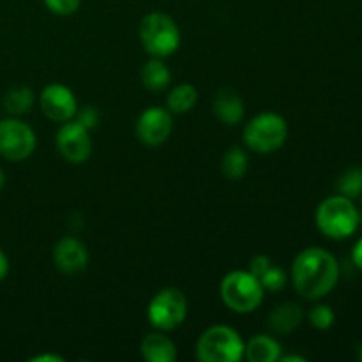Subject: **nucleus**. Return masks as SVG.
<instances>
[{
	"mask_svg": "<svg viewBox=\"0 0 362 362\" xmlns=\"http://www.w3.org/2000/svg\"><path fill=\"white\" fill-rule=\"evenodd\" d=\"M292 281L303 299H324L339 281L338 260L327 250L317 246L306 247L293 260Z\"/></svg>",
	"mask_w": 362,
	"mask_h": 362,
	"instance_id": "nucleus-1",
	"label": "nucleus"
},
{
	"mask_svg": "<svg viewBox=\"0 0 362 362\" xmlns=\"http://www.w3.org/2000/svg\"><path fill=\"white\" fill-rule=\"evenodd\" d=\"M315 223L320 233L327 239L343 240L352 237L357 232L361 223V214L354 205V200L334 194L322 202L315 212Z\"/></svg>",
	"mask_w": 362,
	"mask_h": 362,
	"instance_id": "nucleus-2",
	"label": "nucleus"
},
{
	"mask_svg": "<svg viewBox=\"0 0 362 362\" xmlns=\"http://www.w3.org/2000/svg\"><path fill=\"white\" fill-rule=\"evenodd\" d=\"M138 35L145 52L156 59H168L180 46V28L170 14L154 11L141 18Z\"/></svg>",
	"mask_w": 362,
	"mask_h": 362,
	"instance_id": "nucleus-3",
	"label": "nucleus"
},
{
	"mask_svg": "<svg viewBox=\"0 0 362 362\" xmlns=\"http://www.w3.org/2000/svg\"><path fill=\"white\" fill-rule=\"evenodd\" d=\"M219 296L223 304L235 313L246 315L264 303L265 288L260 278L250 271H232L221 279Z\"/></svg>",
	"mask_w": 362,
	"mask_h": 362,
	"instance_id": "nucleus-4",
	"label": "nucleus"
},
{
	"mask_svg": "<svg viewBox=\"0 0 362 362\" xmlns=\"http://www.w3.org/2000/svg\"><path fill=\"white\" fill-rule=\"evenodd\" d=\"M244 144L257 154H272L285 145L288 138V124L276 112L258 113L244 127Z\"/></svg>",
	"mask_w": 362,
	"mask_h": 362,
	"instance_id": "nucleus-5",
	"label": "nucleus"
},
{
	"mask_svg": "<svg viewBox=\"0 0 362 362\" xmlns=\"http://www.w3.org/2000/svg\"><path fill=\"white\" fill-rule=\"evenodd\" d=\"M197 357L202 362H239L244 359V339L230 325H212L198 338Z\"/></svg>",
	"mask_w": 362,
	"mask_h": 362,
	"instance_id": "nucleus-6",
	"label": "nucleus"
},
{
	"mask_svg": "<svg viewBox=\"0 0 362 362\" xmlns=\"http://www.w3.org/2000/svg\"><path fill=\"white\" fill-rule=\"evenodd\" d=\"M187 317V299L175 286L161 288L147 306V320L158 331L168 332L184 324Z\"/></svg>",
	"mask_w": 362,
	"mask_h": 362,
	"instance_id": "nucleus-7",
	"label": "nucleus"
},
{
	"mask_svg": "<svg viewBox=\"0 0 362 362\" xmlns=\"http://www.w3.org/2000/svg\"><path fill=\"white\" fill-rule=\"evenodd\" d=\"M37 136L34 129L16 117L0 120V158L6 161H25L34 154Z\"/></svg>",
	"mask_w": 362,
	"mask_h": 362,
	"instance_id": "nucleus-8",
	"label": "nucleus"
},
{
	"mask_svg": "<svg viewBox=\"0 0 362 362\" xmlns=\"http://www.w3.org/2000/svg\"><path fill=\"white\" fill-rule=\"evenodd\" d=\"M55 145L59 154L66 161L73 165L85 163L92 154V138L90 131L81 126L78 120L71 119L62 122L60 129L57 131Z\"/></svg>",
	"mask_w": 362,
	"mask_h": 362,
	"instance_id": "nucleus-9",
	"label": "nucleus"
},
{
	"mask_svg": "<svg viewBox=\"0 0 362 362\" xmlns=\"http://www.w3.org/2000/svg\"><path fill=\"white\" fill-rule=\"evenodd\" d=\"M173 129L172 112L161 106L144 110L136 120V138L147 147H159L170 138Z\"/></svg>",
	"mask_w": 362,
	"mask_h": 362,
	"instance_id": "nucleus-10",
	"label": "nucleus"
},
{
	"mask_svg": "<svg viewBox=\"0 0 362 362\" xmlns=\"http://www.w3.org/2000/svg\"><path fill=\"white\" fill-rule=\"evenodd\" d=\"M39 106L45 117L53 122H67L74 119L78 110V99L67 85L49 83L39 94Z\"/></svg>",
	"mask_w": 362,
	"mask_h": 362,
	"instance_id": "nucleus-11",
	"label": "nucleus"
},
{
	"mask_svg": "<svg viewBox=\"0 0 362 362\" xmlns=\"http://www.w3.org/2000/svg\"><path fill=\"white\" fill-rule=\"evenodd\" d=\"M53 262H55L57 269L64 274H80L88 265L87 246L76 237H62L53 247Z\"/></svg>",
	"mask_w": 362,
	"mask_h": 362,
	"instance_id": "nucleus-12",
	"label": "nucleus"
},
{
	"mask_svg": "<svg viewBox=\"0 0 362 362\" xmlns=\"http://www.w3.org/2000/svg\"><path fill=\"white\" fill-rule=\"evenodd\" d=\"M212 106H214L216 119L230 127L243 122L244 113H246V106H244L243 98L239 95V92L230 87L219 88Z\"/></svg>",
	"mask_w": 362,
	"mask_h": 362,
	"instance_id": "nucleus-13",
	"label": "nucleus"
},
{
	"mask_svg": "<svg viewBox=\"0 0 362 362\" xmlns=\"http://www.w3.org/2000/svg\"><path fill=\"white\" fill-rule=\"evenodd\" d=\"M140 352L147 362H175L177 346L163 331L151 332L140 343Z\"/></svg>",
	"mask_w": 362,
	"mask_h": 362,
	"instance_id": "nucleus-14",
	"label": "nucleus"
},
{
	"mask_svg": "<svg viewBox=\"0 0 362 362\" xmlns=\"http://www.w3.org/2000/svg\"><path fill=\"white\" fill-rule=\"evenodd\" d=\"M304 311L296 303L278 304L269 315V329L274 334H290L303 324Z\"/></svg>",
	"mask_w": 362,
	"mask_h": 362,
	"instance_id": "nucleus-15",
	"label": "nucleus"
},
{
	"mask_svg": "<svg viewBox=\"0 0 362 362\" xmlns=\"http://www.w3.org/2000/svg\"><path fill=\"white\" fill-rule=\"evenodd\" d=\"M281 352V343L269 334H257L244 343V359L250 362H276Z\"/></svg>",
	"mask_w": 362,
	"mask_h": 362,
	"instance_id": "nucleus-16",
	"label": "nucleus"
},
{
	"mask_svg": "<svg viewBox=\"0 0 362 362\" xmlns=\"http://www.w3.org/2000/svg\"><path fill=\"white\" fill-rule=\"evenodd\" d=\"M141 83L151 92L166 90V87L172 83V71L163 62V59L151 57L141 69Z\"/></svg>",
	"mask_w": 362,
	"mask_h": 362,
	"instance_id": "nucleus-17",
	"label": "nucleus"
},
{
	"mask_svg": "<svg viewBox=\"0 0 362 362\" xmlns=\"http://www.w3.org/2000/svg\"><path fill=\"white\" fill-rule=\"evenodd\" d=\"M35 103V94L30 87L18 85V87L9 88L4 95V108L7 113L18 117L28 113Z\"/></svg>",
	"mask_w": 362,
	"mask_h": 362,
	"instance_id": "nucleus-18",
	"label": "nucleus"
},
{
	"mask_svg": "<svg viewBox=\"0 0 362 362\" xmlns=\"http://www.w3.org/2000/svg\"><path fill=\"white\" fill-rule=\"evenodd\" d=\"M198 101V90L194 85L191 83H180L170 90L168 98H166V106L172 113L182 115L193 110V106Z\"/></svg>",
	"mask_w": 362,
	"mask_h": 362,
	"instance_id": "nucleus-19",
	"label": "nucleus"
},
{
	"mask_svg": "<svg viewBox=\"0 0 362 362\" xmlns=\"http://www.w3.org/2000/svg\"><path fill=\"white\" fill-rule=\"evenodd\" d=\"M247 165H250V159H247L246 151L240 147H230L223 154L221 172L226 179L239 180L247 173Z\"/></svg>",
	"mask_w": 362,
	"mask_h": 362,
	"instance_id": "nucleus-20",
	"label": "nucleus"
},
{
	"mask_svg": "<svg viewBox=\"0 0 362 362\" xmlns=\"http://www.w3.org/2000/svg\"><path fill=\"white\" fill-rule=\"evenodd\" d=\"M338 191H339V194L350 198V200L361 197L362 194V168L361 166L346 170V172L339 177Z\"/></svg>",
	"mask_w": 362,
	"mask_h": 362,
	"instance_id": "nucleus-21",
	"label": "nucleus"
},
{
	"mask_svg": "<svg viewBox=\"0 0 362 362\" xmlns=\"http://www.w3.org/2000/svg\"><path fill=\"white\" fill-rule=\"evenodd\" d=\"M308 318H310V324L318 331H329L336 322L334 311L327 304H317L315 308H311Z\"/></svg>",
	"mask_w": 362,
	"mask_h": 362,
	"instance_id": "nucleus-22",
	"label": "nucleus"
},
{
	"mask_svg": "<svg viewBox=\"0 0 362 362\" xmlns=\"http://www.w3.org/2000/svg\"><path fill=\"white\" fill-rule=\"evenodd\" d=\"M260 281H262V285H264V288L267 290V292L276 293V292H279V290L285 288L286 272L283 271V269L271 265V267H269L267 271H265L264 274L260 276Z\"/></svg>",
	"mask_w": 362,
	"mask_h": 362,
	"instance_id": "nucleus-23",
	"label": "nucleus"
},
{
	"mask_svg": "<svg viewBox=\"0 0 362 362\" xmlns=\"http://www.w3.org/2000/svg\"><path fill=\"white\" fill-rule=\"evenodd\" d=\"M46 9L57 16H71L81 6V0H42Z\"/></svg>",
	"mask_w": 362,
	"mask_h": 362,
	"instance_id": "nucleus-24",
	"label": "nucleus"
},
{
	"mask_svg": "<svg viewBox=\"0 0 362 362\" xmlns=\"http://www.w3.org/2000/svg\"><path fill=\"white\" fill-rule=\"evenodd\" d=\"M99 110L94 108V106L90 105H85V106H78L76 110V115H74V120H78V122L81 124L83 127H87L88 131L94 129L95 126L99 124Z\"/></svg>",
	"mask_w": 362,
	"mask_h": 362,
	"instance_id": "nucleus-25",
	"label": "nucleus"
},
{
	"mask_svg": "<svg viewBox=\"0 0 362 362\" xmlns=\"http://www.w3.org/2000/svg\"><path fill=\"white\" fill-rule=\"evenodd\" d=\"M271 258L269 257H265V255H257V257L255 258H251V262H250V269H247V271L250 272H253L255 276H258V278H260L262 274H264L265 271H267L269 267H271Z\"/></svg>",
	"mask_w": 362,
	"mask_h": 362,
	"instance_id": "nucleus-26",
	"label": "nucleus"
},
{
	"mask_svg": "<svg viewBox=\"0 0 362 362\" xmlns=\"http://www.w3.org/2000/svg\"><path fill=\"white\" fill-rule=\"evenodd\" d=\"M352 262H354V265H356L357 269H361V271H362V237L359 240H357L356 246H354Z\"/></svg>",
	"mask_w": 362,
	"mask_h": 362,
	"instance_id": "nucleus-27",
	"label": "nucleus"
},
{
	"mask_svg": "<svg viewBox=\"0 0 362 362\" xmlns=\"http://www.w3.org/2000/svg\"><path fill=\"white\" fill-rule=\"evenodd\" d=\"M32 362H64L62 356H57V354H42V356H35L30 359Z\"/></svg>",
	"mask_w": 362,
	"mask_h": 362,
	"instance_id": "nucleus-28",
	"label": "nucleus"
},
{
	"mask_svg": "<svg viewBox=\"0 0 362 362\" xmlns=\"http://www.w3.org/2000/svg\"><path fill=\"white\" fill-rule=\"evenodd\" d=\"M7 272H9V260H7L6 253L0 250V281H4V279H6Z\"/></svg>",
	"mask_w": 362,
	"mask_h": 362,
	"instance_id": "nucleus-29",
	"label": "nucleus"
},
{
	"mask_svg": "<svg viewBox=\"0 0 362 362\" xmlns=\"http://www.w3.org/2000/svg\"><path fill=\"white\" fill-rule=\"evenodd\" d=\"M279 361L283 362H306V357L303 356H285V357H279Z\"/></svg>",
	"mask_w": 362,
	"mask_h": 362,
	"instance_id": "nucleus-30",
	"label": "nucleus"
},
{
	"mask_svg": "<svg viewBox=\"0 0 362 362\" xmlns=\"http://www.w3.org/2000/svg\"><path fill=\"white\" fill-rule=\"evenodd\" d=\"M4 186H6V173H4V170L0 168V189H2Z\"/></svg>",
	"mask_w": 362,
	"mask_h": 362,
	"instance_id": "nucleus-31",
	"label": "nucleus"
},
{
	"mask_svg": "<svg viewBox=\"0 0 362 362\" xmlns=\"http://www.w3.org/2000/svg\"><path fill=\"white\" fill-rule=\"evenodd\" d=\"M359 359L362 361V345H361V349H359Z\"/></svg>",
	"mask_w": 362,
	"mask_h": 362,
	"instance_id": "nucleus-32",
	"label": "nucleus"
}]
</instances>
